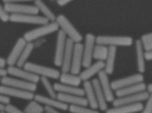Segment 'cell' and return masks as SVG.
I'll use <instances>...</instances> for the list:
<instances>
[{
	"mask_svg": "<svg viewBox=\"0 0 152 113\" xmlns=\"http://www.w3.org/2000/svg\"><path fill=\"white\" fill-rule=\"evenodd\" d=\"M40 82H41L42 86L45 89L48 96L51 98H57V92L54 88L53 84L50 82L49 79L45 77H41Z\"/></svg>",
	"mask_w": 152,
	"mask_h": 113,
	"instance_id": "cell-33",
	"label": "cell"
},
{
	"mask_svg": "<svg viewBox=\"0 0 152 113\" xmlns=\"http://www.w3.org/2000/svg\"><path fill=\"white\" fill-rule=\"evenodd\" d=\"M50 1H52V2H54V1H56V0H50Z\"/></svg>",
	"mask_w": 152,
	"mask_h": 113,
	"instance_id": "cell-50",
	"label": "cell"
},
{
	"mask_svg": "<svg viewBox=\"0 0 152 113\" xmlns=\"http://www.w3.org/2000/svg\"><path fill=\"white\" fill-rule=\"evenodd\" d=\"M150 93L147 91L140 92L137 94L124 96L117 98L112 102L113 106H119L125 104H133L141 103L145 101L149 98Z\"/></svg>",
	"mask_w": 152,
	"mask_h": 113,
	"instance_id": "cell-12",
	"label": "cell"
},
{
	"mask_svg": "<svg viewBox=\"0 0 152 113\" xmlns=\"http://www.w3.org/2000/svg\"><path fill=\"white\" fill-rule=\"evenodd\" d=\"M34 99L41 104L44 106L53 108L56 110L66 111L69 106L67 104L62 103L57 98H51L50 96H43L41 94H35Z\"/></svg>",
	"mask_w": 152,
	"mask_h": 113,
	"instance_id": "cell-15",
	"label": "cell"
},
{
	"mask_svg": "<svg viewBox=\"0 0 152 113\" xmlns=\"http://www.w3.org/2000/svg\"><path fill=\"white\" fill-rule=\"evenodd\" d=\"M34 5L37 8L39 12L41 13L43 16L49 22H55L57 16L54 13L50 8L46 4L43 0H35Z\"/></svg>",
	"mask_w": 152,
	"mask_h": 113,
	"instance_id": "cell-29",
	"label": "cell"
},
{
	"mask_svg": "<svg viewBox=\"0 0 152 113\" xmlns=\"http://www.w3.org/2000/svg\"><path fill=\"white\" fill-rule=\"evenodd\" d=\"M67 37L61 30L57 31L56 50L54 56L53 63L57 67H61L62 57L66 49Z\"/></svg>",
	"mask_w": 152,
	"mask_h": 113,
	"instance_id": "cell-13",
	"label": "cell"
},
{
	"mask_svg": "<svg viewBox=\"0 0 152 113\" xmlns=\"http://www.w3.org/2000/svg\"><path fill=\"white\" fill-rule=\"evenodd\" d=\"M145 60L147 61H152V51L150 52H145Z\"/></svg>",
	"mask_w": 152,
	"mask_h": 113,
	"instance_id": "cell-44",
	"label": "cell"
},
{
	"mask_svg": "<svg viewBox=\"0 0 152 113\" xmlns=\"http://www.w3.org/2000/svg\"><path fill=\"white\" fill-rule=\"evenodd\" d=\"M8 75L16 78L37 84L40 81V77L37 76L33 73L23 68L18 67L16 66H9L7 69Z\"/></svg>",
	"mask_w": 152,
	"mask_h": 113,
	"instance_id": "cell-8",
	"label": "cell"
},
{
	"mask_svg": "<svg viewBox=\"0 0 152 113\" xmlns=\"http://www.w3.org/2000/svg\"><path fill=\"white\" fill-rule=\"evenodd\" d=\"M1 79H2V78L0 77V83H1Z\"/></svg>",
	"mask_w": 152,
	"mask_h": 113,
	"instance_id": "cell-51",
	"label": "cell"
},
{
	"mask_svg": "<svg viewBox=\"0 0 152 113\" xmlns=\"http://www.w3.org/2000/svg\"><path fill=\"white\" fill-rule=\"evenodd\" d=\"M147 90L149 93H152V83L149 84L147 85Z\"/></svg>",
	"mask_w": 152,
	"mask_h": 113,
	"instance_id": "cell-47",
	"label": "cell"
},
{
	"mask_svg": "<svg viewBox=\"0 0 152 113\" xmlns=\"http://www.w3.org/2000/svg\"><path fill=\"white\" fill-rule=\"evenodd\" d=\"M144 77L142 74L137 73L129 76L114 80L111 82L113 90L117 91L135 84L143 82Z\"/></svg>",
	"mask_w": 152,
	"mask_h": 113,
	"instance_id": "cell-11",
	"label": "cell"
},
{
	"mask_svg": "<svg viewBox=\"0 0 152 113\" xmlns=\"http://www.w3.org/2000/svg\"><path fill=\"white\" fill-rule=\"evenodd\" d=\"M104 63L103 61H96L92 63L89 66L85 68L82 71H81L79 76L82 80V82L89 81L90 79L104 70Z\"/></svg>",
	"mask_w": 152,
	"mask_h": 113,
	"instance_id": "cell-18",
	"label": "cell"
},
{
	"mask_svg": "<svg viewBox=\"0 0 152 113\" xmlns=\"http://www.w3.org/2000/svg\"><path fill=\"white\" fill-rule=\"evenodd\" d=\"M10 15L6 11L4 6L0 3V20L3 23H7L10 21Z\"/></svg>",
	"mask_w": 152,
	"mask_h": 113,
	"instance_id": "cell-37",
	"label": "cell"
},
{
	"mask_svg": "<svg viewBox=\"0 0 152 113\" xmlns=\"http://www.w3.org/2000/svg\"><path fill=\"white\" fill-rule=\"evenodd\" d=\"M1 83L3 85L19 89L34 93L37 89V84L33 83L31 82H28L26 81L11 76H6L2 77Z\"/></svg>",
	"mask_w": 152,
	"mask_h": 113,
	"instance_id": "cell-5",
	"label": "cell"
},
{
	"mask_svg": "<svg viewBox=\"0 0 152 113\" xmlns=\"http://www.w3.org/2000/svg\"><path fill=\"white\" fill-rule=\"evenodd\" d=\"M91 82L95 91V96L99 109L101 111H106L108 109V102L104 92L100 87L99 80L97 78L93 79Z\"/></svg>",
	"mask_w": 152,
	"mask_h": 113,
	"instance_id": "cell-20",
	"label": "cell"
},
{
	"mask_svg": "<svg viewBox=\"0 0 152 113\" xmlns=\"http://www.w3.org/2000/svg\"><path fill=\"white\" fill-rule=\"evenodd\" d=\"M88 106H69L68 111L71 113H99L97 110L92 108H88Z\"/></svg>",
	"mask_w": 152,
	"mask_h": 113,
	"instance_id": "cell-34",
	"label": "cell"
},
{
	"mask_svg": "<svg viewBox=\"0 0 152 113\" xmlns=\"http://www.w3.org/2000/svg\"><path fill=\"white\" fill-rule=\"evenodd\" d=\"M147 85L144 82L135 84L128 87L115 91V95L117 98L124 96L137 94L147 90Z\"/></svg>",
	"mask_w": 152,
	"mask_h": 113,
	"instance_id": "cell-24",
	"label": "cell"
},
{
	"mask_svg": "<svg viewBox=\"0 0 152 113\" xmlns=\"http://www.w3.org/2000/svg\"><path fill=\"white\" fill-rule=\"evenodd\" d=\"M6 65V59L0 57V68H4Z\"/></svg>",
	"mask_w": 152,
	"mask_h": 113,
	"instance_id": "cell-46",
	"label": "cell"
},
{
	"mask_svg": "<svg viewBox=\"0 0 152 113\" xmlns=\"http://www.w3.org/2000/svg\"><path fill=\"white\" fill-rule=\"evenodd\" d=\"M26 43L27 42L23 37L19 38L17 40L9 55L7 56V59H6V64L8 66H16Z\"/></svg>",
	"mask_w": 152,
	"mask_h": 113,
	"instance_id": "cell-16",
	"label": "cell"
},
{
	"mask_svg": "<svg viewBox=\"0 0 152 113\" xmlns=\"http://www.w3.org/2000/svg\"><path fill=\"white\" fill-rule=\"evenodd\" d=\"M10 98L0 93V104L6 105L10 103Z\"/></svg>",
	"mask_w": 152,
	"mask_h": 113,
	"instance_id": "cell-40",
	"label": "cell"
},
{
	"mask_svg": "<svg viewBox=\"0 0 152 113\" xmlns=\"http://www.w3.org/2000/svg\"><path fill=\"white\" fill-rule=\"evenodd\" d=\"M109 52V47L96 44L94 50L93 58L96 61L104 62Z\"/></svg>",
	"mask_w": 152,
	"mask_h": 113,
	"instance_id": "cell-31",
	"label": "cell"
},
{
	"mask_svg": "<svg viewBox=\"0 0 152 113\" xmlns=\"http://www.w3.org/2000/svg\"><path fill=\"white\" fill-rule=\"evenodd\" d=\"M49 113V112H45V113Z\"/></svg>",
	"mask_w": 152,
	"mask_h": 113,
	"instance_id": "cell-52",
	"label": "cell"
},
{
	"mask_svg": "<svg viewBox=\"0 0 152 113\" xmlns=\"http://www.w3.org/2000/svg\"><path fill=\"white\" fill-rule=\"evenodd\" d=\"M96 43V36L92 34H87L83 44V66L85 68L92 63L93 55Z\"/></svg>",
	"mask_w": 152,
	"mask_h": 113,
	"instance_id": "cell-6",
	"label": "cell"
},
{
	"mask_svg": "<svg viewBox=\"0 0 152 113\" xmlns=\"http://www.w3.org/2000/svg\"><path fill=\"white\" fill-rule=\"evenodd\" d=\"M4 8L8 13L11 14H38L39 11L36 6L23 3H6L4 5Z\"/></svg>",
	"mask_w": 152,
	"mask_h": 113,
	"instance_id": "cell-10",
	"label": "cell"
},
{
	"mask_svg": "<svg viewBox=\"0 0 152 113\" xmlns=\"http://www.w3.org/2000/svg\"><path fill=\"white\" fill-rule=\"evenodd\" d=\"M97 76L100 87L104 93L107 102L112 103L115 98L113 93L114 90L111 85V82L109 79V75L104 70L98 74Z\"/></svg>",
	"mask_w": 152,
	"mask_h": 113,
	"instance_id": "cell-17",
	"label": "cell"
},
{
	"mask_svg": "<svg viewBox=\"0 0 152 113\" xmlns=\"http://www.w3.org/2000/svg\"><path fill=\"white\" fill-rule=\"evenodd\" d=\"M57 98L68 106H88L86 99L83 96L68 95L57 93Z\"/></svg>",
	"mask_w": 152,
	"mask_h": 113,
	"instance_id": "cell-21",
	"label": "cell"
},
{
	"mask_svg": "<svg viewBox=\"0 0 152 113\" xmlns=\"http://www.w3.org/2000/svg\"><path fill=\"white\" fill-rule=\"evenodd\" d=\"M0 113H7V112H6L5 111H4L0 112Z\"/></svg>",
	"mask_w": 152,
	"mask_h": 113,
	"instance_id": "cell-49",
	"label": "cell"
},
{
	"mask_svg": "<svg viewBox=\"0 0 152 113\" xmlns=\"http://www.w3.org/2000/svg\"><path fill=\"white\" fill-rule=\"evenodd\" d=\"M54 87L57 93L68 95H77L84 96V92L83 88L73 86L66 85L60 83H55Z\"/></svg>",
	"mask_w": 152,
	"mask_h": 113,
	"instance_id": "cell-26",
	"label": "cell"
},
{
	"mask_svg": "<svg viewBox=\"0 0 152 113\" xmlns=\"http://www.w3.org/2000/svg\"><path fill=\"white\" fill-rule=\"evenodd\" d=\"M8 75L7 69L5 68H0V77L2 78L3 77L6 76Z\"/></svg>",
	"mask_w": 152,
	"mask_h": 113,
	"instance_id": "cell-45",
	"label": "cell"
},
{
	"mask_svg": "<svg viewBox=\"0 0 152 113\" xmlns=\"http://www.w3.org/2000/svg\"><path fill=\"white\" fill-rule=\"evenodd\" d=\"M34 48L35 46L33 42H27L16 66L20 68H23L24 65L28 63V59L32 53Z\"/></svg>",
	"mask_w": 152,
	"mask_h": 113,
	"instance_id": "cell-30",
	"label": "cell"
},
{
	"mask_svg": "<svg viewBox=\"0 0 152 113\" xmlns=\"http://www.w3.org/2000/svg\"><path fill=\"white\" fill-rule=\"evenodd\" d=\"M75 43L67 39L66 45L64 53L62 57V62L61 64V72H69L71 69V63L73 58V51Z\"/></svg>",
	"mask_w": 152,
	"mask_h": 113,
	"instance_id": "cell-19",
	"label": "cell"
},
{
	"mask_svg": "<svg viewBox=\"0 0 152 113\" xmlns=\"http://www.w3.org/2000/svg\"><path fill=\"white\" fill-rule=\"evenodd\" d=\"M23 68L41 77H45L54 80L59 79L61 71L54 68H50L41 64L28 62Z\"/></svg>",
	"mask_w": 152,
	"mask_h": 113,
	"instance_id": "cell-4",
	"label": "cell"
},
{
	"mask_svg": "<svg viewBox=\"0 0 152 113\" xmlns=\"http://www.w3.org/2000/svg\"><path fill=\"white\" fill-rule=\"evenodd\" d=\"M10 21L12 23H19L28 25H45L49 21L43 16L39 15L38 14H10Z\"/></svg>",
	"mask_w": 152,
	"mask_h": 113,
	"instance_id": "cell-7",
	"label": "cell"
},
{
	"mask_svg": "<svg viewBox=\"0 0 152 113\" xmlns=\"http://www.w3.org/2000/svg\"><path fill=\"white\" fill-rule=\"evenodd\" d=\"M83 90L84 92V97L88 103V105L90 108L97 110L99 109L95 96V91L94 88L90 81L83 82Z\"/></svg>",
	"mask_w": 152,
	"mask_h": 113,
	"instance_id": "cell-23",
	"label": "cell"
},
{
	"mask_svg": "<svg viewBox=\"0 0 152 113\" xmlns=\"http://www.w3.org/2000/svg\"><path fill=\"white\" fill-rule=\"evenodd\" d=\"M83 44L81 43L75 44L69 72L76 75H79L82 67L83 66Z\"/></svg>",
	"mask_w": 152,
	"mask_h": 113,
	"instance_id": "cell-14",
	"label": "cell"
},
{
	"mask_svg": "<svg viewBox=\"0 0 152 113\" xmlns=\"http://www.w3.org/2000/svg\"><path fill=\"white\" fill-rule=\"evenodd\" d=\"M5 105L0 104V112L4 111L5 110Z\"/></svg>",
	"mask_w": 152,
	"mask_h": 113,
	"instance_id": "cell-48",
	"label": "cell"
},
{
	"mask_svg": "<svg viewBox=\"0 0 152 113\" xmlns=\"http://www.w3.org/2000/svg\"><path fill=\"white\" fill-rule=\"evenodd\" d=\"M45 112H47L49 113H61L58 110L54 109L53 108H49L47 106H45Z\"/></svg>",
	"mask_w": 152,
	"mask_h": 113,
	"instance_id": "cell-43",
	"label": "cell"
},
{
	"mask_svg": "<svg viewBox=\"0 0 152 113\" xmlns=\"http://www.w3.org/2000/svg\"><path fill=\"white\" fill-rule=\"evenodd\" d=\"M35 0H2L4 4L23 3L26 2H34Z\"/></svg>",
	"mask_w": 152,
	"mask_h": 113,
	"instance_id": "cell-39",
	"label": "cell"
},
{
	"mask_svg": "<svg viewBox=\"0 0 152 113\" xmlns=\"http://www.w3.org/2000/svg\"><path fill=\"white\" fill-rule=\"evenodd\" d=\"M140 40L145 52L152 51V33L144 34Z\"/></svg>",
	"mask_w": 152,
	"mask_h": 113,
	"instance_id": "cell-35",
	"label": "cell"
},
{
	"mask_svg": "<svg viewBox=\"0 0 152 113\" xmlns=\"http://www.w3.org/2000/svg\"><path fill=\"white\" fill-rule=\"evenodd\" d=\"M4 111L7 113H26L24 111L21 110L13 104H11L10 103L5 105Z\"/></svg>",
	"mask_w": 152,
	"mask_h": 113,
	"instance_id": "cell-38",
	"label": "cell"
},
{
	"mask_svg": "<svg viewBox=\"0 0 152 113\" xmlns=\"http://www.w3.org/2000/svg\"><path fill=\"white\" fill-rule=\"evenodd\" d=\"M143 104L138 103L133 104H125L108 109L105 113H137L142 111Z\"/></svg>",
	"mask_w": 152,
	"mask_h": 113,
	"instance_id": "cell-25",
	"label": "cell"
},
{
	"mask_svg": "<svg viewBox=\"0 0 152 113\" xmlns=\"http://www.w3.org/2000/svg\"><path fill=\"white\" fill-rule=\"evenodd\" d=\"M117 48L115 47H109V52L107 58L104 61V70L109 75L114 73L115 66Z\"/></svg>",
	"mask_w": 152,
	"mask_h": 113,
	"instance_id": "cell-28",
	"label": "cell"
},
{
	"mask_svg": "<svg viewBox=\"0 0 152 113\" xmlns=\"http://www.w3.org/2000/svg\"><path fill=\"white\" fill-rule=\"evenodd\" d=\"M135 49L136 53L137 69L139 73H144L145 71V52L142 46L140 39L135 41Z\"/></svg>",
	"mask_w": 152,
	"mask_h": 113,
	"instance_id": "cell-22",
	"label": "cell"
},
{
	"mask_svg": "<svg viewBox=\"0 0 152 113\" xmlns=\"http://www.w3.org/2000/svg\"><path fill=\"white\" fill-rule=\"evenodd\" d=\"M145 106H143L141 113H152V93H150L149 98H147Z\"/></svg>",
	"mask_w": 152,
	"mask_h": 113,
	"instance_id": "cell-36",
	"label": "cell"
},
{
	"mask_svg": "<svg viewBox=\"0 0 152 113\" xmlns=\"http://www.w3.org/2000/svg\"><path fill=\"white\" fill-rule=\"evenodd\" d=\"M23 111L26 113H44L45 106L34 99L29 101Z\"/></svg>",
	"mask_w": 152,
	"mask_h": 113,
	"instance_id": "cell-32",
	"label": "cell"
},
{
	"mask_svg": "<svg viewBox=\"0 0 152 113\" xmlns=\"http://www.w3.org/2000/svg\"><path fill=\"white\" fill-rule=\"evenodd\" d=\"M96 43L107 47H130L133 44V39L130 36L102 35L96 37Z\"/></svg>",
	"mask_w": 152,
	"mask_h": 113,
	"instance_id": "cell-3",
	"label": "cell"
},
{
	"mask_svg": "<svg viewBox=\"0 0 152 113\" xmlns=\"http://www.w3.org/2000/svg\"><path fill=\"white\" fill-rule=\"evenodd\" d=\"M74 0H56L57 5L60 7H64Z\"/></svg>",
	"mask_w": 152,
	"mask_h": 113,
	"instance_id": "cell-41",
	"label": "cell"
},
{
	"mask_svg": "<svg viewBox=\"0 0 152 113\" xmlns=\"http://www.w3.org/2000/svg\"><path fill=\"white\" fill-rule=\"evenodd\" d=\"M58 80L60 83L75 87H79L82 82L79 75H76L70 72H61Z\"/></svg>",
	"mask_w": 152,
	"mask_h": 113,
	"instance_id": "cell-27",
	"label": "cell"
},
{
	"mask_svg": "<svg viewBox=\"0 0 152 113\" xmlns=\"http://www.w3.org/2000/svg\"><path fill=\"white\" fill-rule=\"evenodd\" d=\"M56 23L58 26L59 30L66 35L67 39L72 41L75 44L81 43L83 40L82 35L66 16L63 14L57 16Z\"/></svg>",
	"mask_w": 152,
	"mask_h": 113,
	"instance_id": "cell-2",
	"label": "cell"
},
{
	"mask_svg": "<svg viewBox=\"0 0 152 113\" xmlns=\"http://www.w3.org/2000/svg\"><path fill=\"white\" fill-rule=\"evenodd\" d=\"M0 93L9 98H13L30 101L34 99L35 93L13 87L0 85Z\"/></svg>",
	"mask_w": 152,
	"mask_h": 113,
	"instance_id": "cell-9",
	"label": "cell"
},
{
	"mask_svg": "<svg viewBox=\"0 0 152 113\" xmlns=\"http://www.w3.org/2000/svg\"><path fill=\"white\" fill-rule=\"evenodd\" d=\"M59 30L58 26L56 21L49 22L27 31L23 35V38L27 42H34L38 39L44 38L46 36L57 32Z\"/></svg>",
	"mask_w": 152,
	"mask_h": 113,
	"instance_id": "cell-1",
	"label": "cell"
},
{
	"mask_svg": "<svg viewBox=\"0 0 152 113\" xmlns=\"http://www.w3.org/2000/svg\"><path fill=\"white\" fill-rule=\"evenodd\" d=\"M45 41H46V40H45V39L41 38L36 40L33 43L35 48V47H39L40 46L42 45Z\"/></svg>",
	"mask_w": 152,
	"mask_h": 113,
	"instance_id": "cell-42",
	"label": "cell"
}]
</instances>
